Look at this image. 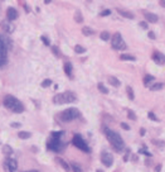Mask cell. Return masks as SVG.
Here are the masks:
<instances>
[{
    "mask_svg": "<svg viewBox=\"0 0 165 172\" xmlns=\"http://www.w3.org/2000/svg\"><path fill=\"white\" fill-rule=\"evenodd\" d=\"M51 85H52V80H49V78H47V80H44L42 82V87H48Z\"/></svg>",
    "mask_w": 165,
    "mask_h": 172,
    "instance_id": "33",
    "label": "cell"
},
{
    "mask_svg": "<svg viewBox=\"0 0 165 172\" xmlns=\"http://www.w3.org/2000/svg\"><path fill=\"white\" fill-rule=\"evenodd\" d=\"M144 13V15H145V19H146V23H156L158 20H159V17L156 15V14H154V13H150V11H142Z\"/></svg>",
    "mask_w": 165,
    "mask_h": 172,
    "instance_id": "10",
    "label": "cell"
},
{
    "mask_svg": "<svg viewBox=\"0 0 165 172\" xmlns=\"http://www.w3.org/2000/svg\"><path fill=\"white\" fill-rule=\"evenodd\" d=\"M82 33L85 35H87V37H90V35H93L96 32H95L92 28H90V27H83V28H82Z\"/></svg>",
    "mask_w": 165,
    "mask_h": 172,
    "instance_id": "18",
    "label": "cell"
},
{
    "mask_svg": "<svg viewBox=\"0 0 165 172\" xmlns=\"http://www.w3.org/2000/svg\"><path fill=\"white\" fill-rule=\"evenodd\" d=\"M126 92H127V96H129L130 100H134V99H135V92H134L131 86H127V87H126Z\"/></svg>",
    "mask_w": 165,
    "mask_h": 172,
    "instance_id": "23",
    "label": "cell"
},
{
    "mask_svg": "<svg viewBox=\"0 0 165 172\" xmlns=\"http://www.w3.org/2000/svg\"><path fill=\"white\" fill-rule=\"evenodd\" d=\"M11 127H14V128H18V127H20V123H11Z\"/></svg>",
    "mask_w": 165,
    "mask_h": 172,
    "instance_id": "47",
    "label": "cell"
},
{
    "mask_svg": "<svg viewBox=\"0 0 165 172\" xmlns=\"http://www.w3.org/2000/svg\"><path fill=\"white\" fill-rule=\"evenodd\" d=\"M151 58H153V61H154L156 65H160V66L165 65V55L164 53H161V52H159V51L154 52Z\"/></svg>",
    "mask_w": 165,
    "mask_h": 172,
    "instance_id": "9",
    "label": "cell"
},
{
    "mask_svg": "<svg viewBox=\"0 0 165 172\" xmlns=\"http://www.w3.org/2000/svg\"><path fill=\"white\" fill-rule=\"evenodd\" d=\"M149 38H150V39H155V38H156V35H155L154 32H149Z\"/></svg>",
    "mask_w": 165,
    "mask_h": 172,
    "instance_id": "43",
    "label": "cell"
},
{
    "mask_svg": "<svg viewBox=\"0 0 165 172\" xmlns=\"http://www.w3.org/2000/svg\"><path fill=\"white\" fill-rule=\"evenodd\" d=\"M27 172H37V171H27Z\"/></svg>",
    "mask_w": 165,
    "mask_h": 172,
    "instance_id": "50",
    "label": "cell"
},
{
    "mask_svg": "<svg viewBox=\"0 0 165 172\" xmlns=\"http://www.w3.org/2000/svg\"><path fill=\"white\" fill-rule=\"evenodd\" d=\"M30 136H32V134H30L29 132H24V130L18 133V137L20 138V139H28V138H30Z\"/></svg>",
    "mask_w": 165,
    "mask_h": 172,
    "instance_id": "25",
    "label": "cell"
},
{
    "mask_svg": "<svg viewBox=\"0 0 165 172\" xmlns=\"http://www.w3.org/2000/svg\"><path fill=\"white\" fill-rule=\"evenodd\" d=\"M52 52H53L57 57H61V51L58 49V47H57V46H53V47H52Z\"/></svg>",
    "mask_w": 165,
    "mask_h": 172,
    "instance_id": "32",
    "label": "cell"
},
{
    "mask_svg": "<svg viewBox=\"0 0 165 172\" xmlns=\"http://www.w3.org/2000/svg\"><path fill=\"white\" fill-rule=\"evenodd\" d=\"M145 133H146L145 128H141V129H140V136H145Z\"/></svg>",
    "mask_w": 165,
    "mask_h": 172,
    "instance_id": "45",
    "label": "cell"
},
{
    "mask_svg": "<svg viewBox=\"0 0 165 172\" xmlns=\"http://www.w3.org/2000/svg\"><path fill=\"white\" fill-rule=\"evenodd\" d=\"M71 170H73V172H83L82 171V168H81L77 163H74V162L71 163Z\"/></svg>",
    "mask_w": 165,
    "mask_h": 172,
    "instance_id": "29",
    "label": "cell"
},
{
    "mask_svg": "<svg viewBox=\"0 0 165 172\" xmlns=\"http://www.w3.org/2000/svg\"><path fill=\"white\" fill-rule=\"evenodd\" d=\"M160 5H161V6H165V1L164 0H161V1H160Z\"/></svg>",
    "mask_w": 165,
    "mask_h": 172,
    "instance_id": "48",
    "label": "cell"
},
{
    "mask_svg": "<svg viewBox=\"0 0 165 172\" xmlns=\"http://www.w3.org/2000/svg\"><path fill=\"white\" fill-rule=\"evenodd\" d=\"M0 25H1V28H3V31H5L8 34H10L13 31H14V27L8 22V20H3V22H0Z\"/></svg>",
    "mask_w": 165,
    "mask_h": 172,
    "instance_id": "13",
    "label": "cell"
},
{
    "mask_svg": "<svg viewBox=\"0 0 165 172\" xmlns=\"http://www.w3.org/2000/svg\"><path fill=\"white\" fill-rule=\"evenodd\" d=\"M4 106H5V108H8L9 110L14 111V113H18V114L24 111V106H23V104L20 103L16 98H14V96H11V95L5 96V99H4Z\"/></svg>",
    "mask_w": 165,
    "mask_h": 172,
    "instance_id": "2",
    "label": "cell"
},
{
    "mask_svg": "<svg viewBox=\"0 0 165 172\" xmlns=\"http://www.w3.org/2000/svg\"><path fill=\"white\" fill-rule=\"evenodd\" d=\"M147 116H149L151 120H154V122H158V120H159V119L156 118V115H155L153 111H149V113H147Z\"/></svg>",
    "mask_w": 165,
    "mask_h": 172,
    "instance_id": "35",
    "label": "cell"
},
{
    "mask_svg": "<svg viewBox=\"0 0 165 172\" xmlns=\"http://www.w3.org/2000/svg\"><path fill=\"white\" fill-rule=\"evenodd\" d=\"M153 143H154V144H158V145H161V147H165V142H160V140L153 139Z\"/></svg>",
    "mask_w": 165,
    "mask_h": 172,
    "instance_id": "38",
    "label": "cell"
},
{
    "mask_svg": "<svg viewBox=\"0 0 165 172\" xmlns=\"http://www.w3.org/2000/svg\"><path fill=\"white\" fill-rule=\"evenodd\" d=\"M77 100V96L74 92L72 91H66V92H62V94H58L53 98V103L54 104H71L74 103Z\"/></svg>",
    "mask_w": 165,
    "mask_h": 172,
    "instance_id": "3",
    "label": "cell"
},
{
    "mask_svg": "<svg viewBox=\"0 0 165 172\" xmlns=\"http://www.w3.org/2000/svg\"><path fill=\"white\" fill-rule=\"evenodd\" d=\"M63 134H64L63 132H53V133H52V138H53V139H61V137H62Z\"/></svg>",
    "mask_w": 165,
    "mask_h": 172,
    "instance_id": "31",
    "label": "cell"
},
{
    "mask_svg": "<svg viewBox=\"0 0 165 172\" xmlns=\"http://www.w3.org/2000/svg\"><path fill=\"white\" fill-rule=\"evenodd\" d=\"M23 6H24V9H25V11H27V13H29V11H30V9H29L28 4H25V3H24V4H23Z\"/></svg>",
    "mask_w": 165,
    "mask_h": 172,
    "instance_id": "44",
    "label": "cell"
},
{
    "mask_svg": "<svg viewBox=\"0 0 165 172\" xmlns=\"http://www.w3.org/2000/svg\"><path fill=\"white\" fill-rule=\"evenodd\" d=\"M111 44H112V48L113 49H119V51H125L127 48V44L125 43L121 33H119V32L115 33L113 37L111 38Z\"/></svg>",
    "mask_w": 165,
    "mask_h": 172,
    "instance_id": "4",
    "label": "cell"
},
{
    "mask_svg": "<svg viewBox=\"0 0 165 172\" xmlns=\"http://www.w3.org/2000/svg\"><path fill=\"white\" fill-rule=\"evenodd\" d=\"M120 60H121V61H131V62H135V61H136V57H134L131 55L122 53V55L120 56Z\"/></svg>",
    "mask_w": 165,
    "mask_h": 172,
    "instance_id": "16",
    "label": "cell"
},
{
    "mask_svg": "<svg viewBox=\"0 0 165 172\" xmlns=\"http://www.w3.org/2000/svg\"><path fill=\"white\" fill-rule=\"evenodd\" d=\"M72 143H73V145H76V147L79 148L81 151H83V152H90V148H88L87 143L85 142V139L82 138V136L76 134V136L73 137V139H72Z\"/></svg>",
    "mask_w": 165,
    "mask_h": 172,
    "instance_id": "6",
    "label": "cell"
},
{
    "mask_svg": "<svg viewBox=\"0 0 165 172\" xmlns=\"http://www.w3.org/2000/svg\"><path fill=\"white\" fill-rule=\"evenodd\" d=\"M74 20H76L77 23H82V22H83V17H82V13H81L79 10H77V11L74 13Z\"/></svg>",
    "mask_w": 165,
    "mask_h": 172,
    "instance_id": "22",
    "label": "cell"
},
{
    "mask_svg": "<svg viewBox=\"0 0 165 172\" xmlns=\"http://www.w3.org/2000/svg\"><path fill=\"white\" fill-rule=\"evenodd\" d=\"M105 132V136L107 138V140L110 142V144L113 147V149L117 152V153H122L125 151V143H124V139L121 138V136L113 130H111L110 128H105L103 129Z\"/></svg>",
    "mask_w": 165,
    "mask_h": 172,
    "instance_id": "1",
    "label": "cell"
},
{
    "mask_svg": "<svg viewBox=\"0 0 165 172\" xmlns=\"http://www.w3.org/2000/svg\"><path fill=\"white\" fill-rule=\"evenodd\" d=\"M100 38H101L102 41H105V42H107V41H110V38H111V35H110V33H108L107 31H103V32H101V34H100Z\"/></svg>",
    "mask_w": 165,
    "mask_h": 172,
    "instance_id": "21",
    "label": "cell"
},
{
    "mask_svg": "<svg viewBox=\"0 0 165 172\" xmlns=\"http://www.w3.org/2000/svg\"><path fill=\"white\" fill-rule=\"evenodd\" d=\"M5 162L8 163V166H9V168L11 170V172L16 171V168H18V162H16L15 160H13V158H8Z\"/></svg>",
    "mask_w": 165,
    "mask_h": 172,
    "instance_id": "14",
    "label": "cell"
},
{
    "mask_svg": "<svg viewBox=\"0 0 165 172\" xmlns=\"http://www.w3.org/2000/svg\"><path fill=\"white\" fill-rule=\"evenodd\" d=\"M4 171L5 172H11V170L9 168V166H8V163H6V162H4Z\"/></svg>",
    "mask_w": 165,
    "mask_h": 172,
    "instance_id": "41",
    "label": "cell"
},
{
    "mask_svg": "<svg viewBox=\"0 0 165 172\" xmlns=\"http://www.w3.org/2000/svg\"><path fill=\"white\" fill-rule=\"evenodd\" d=\"M72 63L71 62H66L64 63V72H66V75L67 76H69L71 78H72Z\"/></svg>",
    "mask_w": 165,
    "mask_h": 172,
    "instance_id": "17",
    "label": "cell"
},
{
    "mask_svg": "<svg viewBox=\"0 0 165 172\" xmlns=\"http://www.w3.org/2000/svg\"><path fill=\"white\" fill-rule=\"evenodd\" d=\"M57 162H58V163H59V165H61V166H62V167H63V168H64V170H66L67 172L71 170V166H69V165L64 160H62V158H57Z\"/></svg>",
    "mask_w": 165,
    "mask_h": 172,
    "instance_id": "19",
    "label": "cell"
},
{
    "mask_svg": "<svg viewBox=\"0 0 165 172\" xmlns=\"http://www.w3.org/2000/svg\"><path fill=\"white\" fill-rule=\"evenodd\" d=\"M163 86H164V85H163L161 82H158V84L153 85V86L150 87V90H151V91H158V90H161V89H163Z\"/></svg>",
    "mask_w": 165,
    "mask_h": 172,
    "instance_id": "28",
    "label": "cell"
},
{
    "mask_svg": "<svg viewBox=\"0 0 165 172\" xmlns=\"http://www.w3.org/2000/svg\"><path fill=\"white\" fill-rule=\"evenodd\" d=\"M74 52L78 53V55H81V53H85V52H86V48L82 47V46H79V44H77V46L74 47Z\"/></svg>",
    "mask_w": 165,
    "mask_h": 172,
    "instance_id": "27",
    "label": "cell"
},
{
    "mask_svg": "<svg viewBox=\"0 0 165 172\" xmlns=\"http://www.w3.org/2000/svg\"><path fill=\"white\" fill-rule=\"evenodd\" d=\"M120 127H121L122 129H125V130H130V127H129V124H126V123H121Z\"/></svg>",
    "mask_w": 165,
    "mask_h": 172,
    "instance_id": "39",
    "label": "cell"
},
{
    "mask_svg": "<svg viewBox=\"0 0 165 172\" xmlns=\"http://www.w3.org/2000/svg\"><path fill=\"white\" fill-rule=\"evenodd\" d=\"M97 172H103V171L102 170H97Z\"/></svg>",
    "mask_w": 165,
    "mask_h": 172,
    "instance_id": "49",
    "label": "cell"
},
{
    "mask_svg": "<svg viewBox=\"0 0 165 172\" xmlns=\"http://www.w3.org/2000/svg\"><path fill=\"white\" fill-rule=\"evenodd\" d=\"M40 38H42V42H43V43H44L45 46H49V44H51V42H49V39H48V38H47L45 35H42Z\"/></svg>",
    "mask_w": 165,
    "mask_h": 172,
    "instance_id": "36",
    "label": "cell"
},
{
    "mask_svg": "<svg viewBox=\"0 0 165 172\" xmlns=\"http://www.w3.org/2000/svg\"><path fill=\"white\" fill-rule=\"evenodd\" d=\"M139 153H141V154H145V156H147V157H153V154H151L150 152H147L146 149H140V151H139Z\"/></svg>",
    "mask_w": 165,
    "mask_h": 172,
    "instance_id": "37",
    "label": "cell"
},
{
    "mask_svg": "<svg viewBox=\"0 0 165 172\" xmlns=\"http://www.w3.org/2000/svg\"><path fill=\"white\" fill-rule=\"evenodd\" d=\"M111 14V10L110 9H105V10H102L101 13H100V17H107V15H110Z\"/></svg>",
    "mask_w": 165,
    "mask_h": 172,
    "instance_id": "34",
    "label": "cell"
},
{
    "mask_svg": "<svg viewBox=\"0 0 165 172\" xmlns=\"http://www.w3.org/2000/svg\"><path fill=\"white\" fill-rule=\"evenodd\" d=\"M97 89H98L102 94H108V89H107L102 82H98V84H97Z\"/></svg>",
    "mask_w": 165,
    "mask_h": 172,
    "instance_id": "24",
    "label": "cell"
},
{
    "mask_svg": "<svg viewBox=\"0 0 165 172\" xmlns=\"http://www.w3.org/2000/svg\"><path fill=\"white\" fill-rule=\"evenodd\" d=\"M116 10H117V13H119L121 17H124V18H127V19H134V18H135L134 14H132L130 10H126V9H122V8H117Z\"/></svg>",
    "mask_w": 165,
    "mask_h": 172,
    "instance_id": "12",
    "label": "cell"
},
{
    "mask_svg": "<svg viewBox=\"0 0 165 172\" xmlns=\"http://www.w3.org/2000/svg\"><path fill=\"white\" fill-rule=\"evenodd\" d=\"M108 84L111 85V86H113V87H119L120 85H121V82H120V80L117 78V77H115V76H108Z\"/></svg>",
    "mask_w": 165,
    "mask_h": 172,
    "instance_id": "15",
    "label": "cell"
},
{
    "mask_svg": "<svg viewBox=\"0 0 165 172\" xmlns=\"http://www.w3.org/2000/svg\"><path fill=\"white\" fill-rule=\"evenodd\" d=\"M139 25H140L142 29H147V23H146V22H140Z\"/></svg>",
    "mask_w": 165,
    "mask_h": 172,
    "instance_id": "40",
    "label": "cell"
},
{
    "mask_svg": "<svg viewBox=\"0 0 165 172\" xmlns=\"http://www.w3.org/2000/svg\"><path fill=\"white\" fill-rule=\"evenodd\" d=\"M78 116H79V111L76 108H69V109H66L64 111L61 113V120L64 123L72 122V120L77 119Z\"/></svg>",
    "mask_w": 165,
    "mask_h": 172,
    "instance_id": "5",
    "label": "cell"
},
{
    "mask_svg": "<svg viewBox=\"0 0 165 172\" xmlns=\"http://www.w3.org/2000/svg\"><path fill=\"white\" fill-rule=\"evenodd\" d=\"M129 156H130V149H127V153L125 154V157H124V161L125 162H127L129 161Z\"/></svg>",
    "mask_w": 165,
    "mask_h": 172,
    "instance_id": "42",
    "label": "cell"
},
{
    "mask_svg": "<svg viewBox=\"0 0 165 172\" xmlns=\"http://www.w3.org/2000/svg\"><path fill=\"white\" fill-rule=\"evenodd\" d=\"M47 145L51 151H54V152H59L64 147V144L61 142V139H53V138H51V140L48 142Z\"/></svg>",
    "mask_w": 165,
    "mask_h": 172,
    "instance_id": "8",
    "label": "cell"
},
{
    "mask_svg": "<svg viewBox=\"0 0 165 172\" xmlns=\"http://www.w3.org/2000/svg\"><path fill=\"white\" fill-rule=\"evenodd\" d=\"M154 78H155L154 76H151V75H146V76L144 77V85H145V86H147L151 81H154Z\"/></svg>",
    "mask_w": 165,
    "mask_h": 172,
    "instance_id": "26",
    "label": "cell"
},
{
    "mask_svg": "<svg viewBox=\"0 0 165 172\" xmlns=\"http://www.w3.org/2000/svg\"><path fill=\"white\" fill-rule=\"evenodd\" d=\"M6 17H8V20L10 22V20H15V19L19 17V14H18L16 9H14V8H9V9L6 10Z\"/></svg>",
    "mask_w": 165,
    "mask_h": 172,
    "instance_id": "11",
    "label": "cell"
},
{
    "mask_svg": "<svg viewBox=\"0 0 165 172\" xmlns=\"http://www.w3.org/2000/svg\"><path fill=\"white\" fill-rule=\"evenodd\" d=\"M3 153H4L5 156H10V154L13 153V148H11L10 145L5 144V145H3Z\"/></svg>",
    "mask_w": 165,
    "mask_h": 172,
    "instance_id": "20",
    "label": "cell"
},
{
    "mask_svg": "<svg viewBox=\"0 0 165 172\" xmlns=\"http://www.w3.org/2000/svg\"><path fill=\"white\" fill-rule=\"evenodd\" d=\"M101 162H102L103 166L111 167L113 165V156L110 152H107V151H102V153H101Z\"/></svg>",
    "mask_w": 165,
    "mask_h": 172,
    "instance_id": "7",
    "label": "cell"
},
{
    "mask_svg": "<svg viewBox=\"0 0 165 172\" xmlns=\"http://www.w3.org/2000/svg\"><path fill=\"white\" fill-rule=\"evenodd\" d=\"M155 171H156V172H160V171H161V165H158V166L155 167Z\"/></svg>",
    "mask_w": 165,
    "mask_h": 172,
    "instance_id": "46",
    "label": "cell"
},
{
    "mask_svg": "<svg viewBox=\"0 0 165 172\" xmlns=\"http://www.w3.org/2000/svg\"><path fill=\"white\" fill-rule=\"evenodd\" d=\"M127 116H129L131 120H136V119H137V116H136L135 111H132L131 109H127Z\"/></svg>",
    "mask_w": 165,
    "mask_h": 172,
    "instance_id": "30",
    "label": "cell"
}]
</instances>
